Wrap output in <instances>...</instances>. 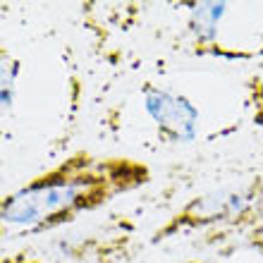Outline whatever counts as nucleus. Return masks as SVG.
Instances as JSON below:
<instances>
[{"instance_id":"nucleus-1","label":"nucleus","mask_w":263,"mask_h":263,"mask_svg":"<svg viewBox=\"0 0 263 263\" xmlns=\"http://www.w3.org/2000/svg\"><path fill=\"white\" fill-rule=\"evenodd\" d=\"M153 182L148 163L134 156L72 151L0 201L3 237L43 235L101 211Z\"/></svg>"},{"instance_id":"nucleus-2","label":"nucleus","mask_w":263,"mask_h":263,"mask_svg":"<svg viewBox=\"0 0 263 263\" xmlns=\"http://www.w3.org/2000/svg\"><path fill=\"white\" fill-rule=\"evenodd\" d=\"M263 211V177L208 189L182 203L165 222L151 232V244H165L177 237L228 225H251Z\"/></svg>"},{"instance_id":"nucleus-3","label":"nucleus","mask_w":263,"mask_h":263,"mask_svg":"<svg viewBox=\"0 0 263 263\" xmlns=\"http://www.w3.org/2000/svg\"><path fill=\"white\" fill-rule=\"evenodd\" d=\"M141 101L156 134L165 144L180 146L196 141L201 132V112L189 96L148 82L141 89Z\"/></svg>"},{"instance_id":"nucleus-4","label":"nucleus","mask_w":263,"mask_h":263,"mask_svg":"<svg viewBox=\"0 0 263 263\" xmlns=\"http://www.w3.org/2000/svg\"><path fill=\"white\" fill-rule=\"evenodd\" d=\"M17 72H20V63L3 48V112H5V115L12 110L14 86H17Z\"/></svg>"},{"instance_id":"nucleus-5","label":"nucleus","mask_w":263,"mask_h":263,"mask_svg":"<svg viewBox=\"0 0 263 263\" xmlns=\"http://www.w3.org/2000/svg\"><path fill=\"white\" fill-rule=\"evenodd\" d=\"M244 239H247V244H249L254 251L263 254V211H261V215H258L256 220L247 228V237H244Z\"/></svg>"},{"instance_id":"nucleus-6","label":"nucleus","mask_w":263,"mask_h":263,"mask_svg":"<svg viewBox=\"0 0 263 263\" xmlns=\"http://www.w3.org/2000/svg\"><path fill=\"white\" fill-rule=\"evenodd\" d=\"M0 263H48V261H43V258L34 256L29 251H10V254H3Z\"/></svg>"},{"instance_id":"nucleus-7","label":"nucleus","mask_w":263,"mask_h":263,"mask_svg":"<svg viewBox=\"0 0 263 263\" xmlns=\"http://www.w3.org/2000/svg\"><path fill=\"white\" fill-rule=\"evenodd\" d=\"M182 263H211V261H199V258H189V261H182Z\"/></svg>"}]
</instances>
